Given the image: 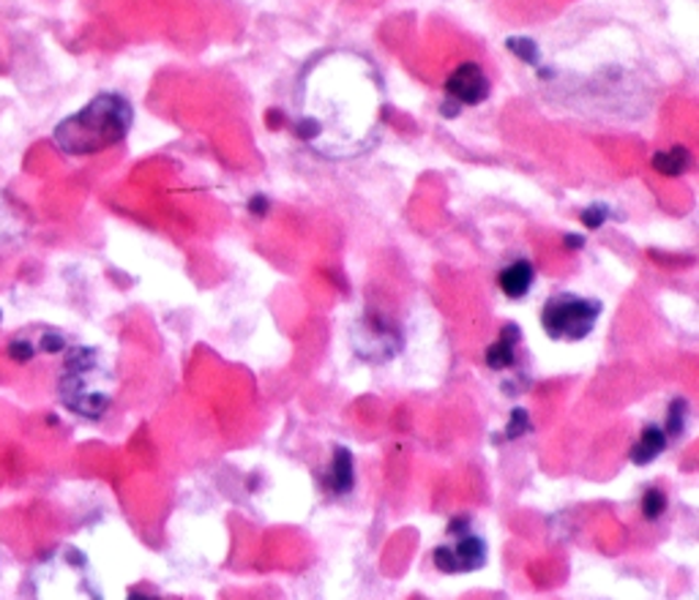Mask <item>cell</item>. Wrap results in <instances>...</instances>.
<instances>
[{
    "mask_svg": "<svg viewBox=\"0 0 699 600\" xmlns=\"http://www.w3.org/2000/svg\"><path fill=\"white\" fill-rule=\"evenodd\" d=\"M383 80L369 58L326 49L306 66L295 91V137L326 159H356L377 143Z\"/></svg>",
    "mask_w": 699,
    "mask_h": 600,
    "instance_id": "cell-1",
    "label": "cell"
},
{
    "mask_svg": "<svg viewBox=\"0 0 699 600\" xmlns=\"http://www.w3.org/2000/svg\"><path fill=\"white\" fill-rule=\"evenodd\" d=\"M132 101L123 99L121 93H99L82 110L64 117L53 128V143L60 154L71 156V159L97 156L123 143L126 134L132 132Z\"/></svg>",
    "mask_w": 699,
    "mask_h": 600,
    "instance_id": "cell-2",
    "label": "cell"
},
{
    "mask_svg": "<svg viewBox=\"0 0 699 600\" xmlns=\"http://www.w3.org/2000/svg\"><path fill=\"white\" fill-rule=\"evenodd\" d=\"M110 374L102 352L93 347H75L69 350L60 374L58 394L64 407L80 418L99 420L110 409L113 394H110Z\"/></svg>",
    "mask_w": 699,
    "mask_h": 600,
    "instance_id": "cell-3",
    "label": "cell"
},
{
    "mask_svg": "<svg viewBox=\"0 0 699 600\" xmlns=\"http://www.w3.org/2000/svg\"><path fill=\"white\" fill-rule=\"evenodd\" d=\"M601 312V301L561 293L541 308V328L555 341H583L593 333Z\"/></svg>",
    "mask_w": 699,
    "mask_h": 600,
    "instance_id": "cell-4",
    "label": "cell"
},
{
    "mask_svg": "<svg viewBox=\"0 0 699 600\" xmlns=\"http://www.w3.org/2000/svg\"><path fill=\"white\" fill-rule=\"evenodd\" d=\"M352 350H356L361 361H391L402 350V336L385 317L367 314V317L352 325Z\"/></svg>",
    "mask_w": 699,
    "mask_h": 600,
    "instance_id": "cell-5",
    "label": "cell"
},
{
    "mask_svg": "<svg viewBox=\"0 0 699 600\" xmlns=\"http://www.w3.org/2000/svg\"><path fill=\"white\" fill-rule=\"evenodd\" d=\"M492 82L478 64H462L446 80V99L460 106H475L489 99Z\"/></svg>",
    "mask_w": 699,
    "mask_h": 600,
    "instance_id": "cell-6",
    "label": "cell"
},
{
    "mask_svg": "<svg viewBox=\"0 0 699 600\" xmlns=\"http://www.w3.org/2000/svg\"><path fill=\"white\" fill-rule=\"evenodd\" d=\"M519 339H522V333H519V325H514V322L503 325L500 336H497V339L492 341V344L486 347V352H484L486 366H489L492 372H506V369H511L514 363H517Z\"/></svg>",
    "mask_w": 699,
    "mask_h": 600,
    "instance_id": "cell-7",
    "label": "cell"
},
{
    "mask_svg": "<svg viewBox=\"0 0 699 600\" xmlns=\"http://www.w3.org/2000/svg\"><path fill=\"white\" fill-rule=\"evenodd\" d=\"M533 282L535 268L530 260H514L511 265H506L497 273V287H500V293L511 301L525 298V295L530 293V287H533Z\"/></svg>",
    "mask_w": 699,
    "mask_h": 600,
    "instance_id": "cell-8",
    "label": "cell"
},
{
    "mask_svg": "<svg viewBox=\"0 0 699 600\" xmlns=\"http://www.w3.org/2000/svg\"><path fill=\"white\" fill-rule=\"evenodd\" d=\"M356 486V473H352V453L350 448L334 445V462L331 473L326 475V491L334 497L350 495Z\"/></svg>",
    "mask_w": 699,
    "mask_h": 600,
    "instance_id": "cell-9",
    "label": "cell"
},
{
    "mask_svg": "<svg viewBox=\"0 0 699 600\" xmlns=\"http://www.w3.org/2000/svg\"><path fill=\"white\" fill-rule=\"evenodd\" d=\"M667 445H669V437L664 434L662 426L647 423L645 429H642L640 440H636L634 448H631V462H634L636 467H647V464L656 462V459L667 451Z\"/></svg>",
    "mask_w": 699,
    "mask_h": 600,
    "instance_id": "cell-10",
    "label": "cell"
},
{
    "mask_svg": "<svg viewBox=\"0 0 699 600\" xmlns=\"http://www.w3.org/2000/svg\"><path fill=\"white\" fill-rule=\"evenodd\" d=\"M22 238H25V222H22L20 207L0 194V254L16 249Z\"/></svg>",
    "mask_w": 699,
    "mask_h": 600,
    "instance_id": "cell-11",
    "label": "cell"
},
{
    "mask_svg": "<svg viewBox=\"0 0 699 600\" xmlns=\"http://www.w3.org/2000/svg\"><path fill=\"white\" fill-rule=\"evenodd\" d=\"M456 574H473L486 565V543L478 535H462L460 543L451 548Z\"/></svg>",
    "mask_w": 699,
    "mask_h": 600,
    "instance_id": "cell-12",
    "label": "cell"
},
{
    "mask_svg": "<svg viewBox=\"0 0 699 600\" xmlns=\"http://www.w3.org/2000/svg\"><path fill=\"white\" fill-rule=\"evenodd\" d=\"M691 165V154L684 148V145H673L669 150H662V154H653V170L662 172L664 178H678L689 170Z\"/></svg>",
    "mask_w": 699,
    "mask_h": 600,
    "instance_id": "cell-13",
    "label": "cell"
},
{
    "mask_svg": "<svg viewBox=\"0 0 699 600\" xmlns=\"http://www.w3.org/2000/svg\"><path fill=\"white\" fill-rule=\"evenodd\" d=\"M506 47L511 49V55H517L525 66H539L541 64V49L539 44L530 36H508Z\"/></svg>",
    "mask_w": 699,
    "mask_h": 600,
    "instance_id": "cell-14",
    "label": "cell"
},
{
    "mask_svg": "<svg viewBox=\"0 0 699 600\" xmlns=\"http://www.w3.org/2000/svg\"><path fill=\"white\" fill-rule=\"evenodd\" d=\"M686 418H689V401L686 399H673L669 401V409H667V431L664 434L667 437H684L686 431Z\"/></svg>",
    "mask_w": 699,
    "mask_h": 600,
    "instance_id": "cell-15",
    "label": "cell"
},
{
    "mask_svg": "<svg viewBox=\"0 0 699 600\" xmlns=\"http://www.w3.org/2000/svg\"><path fill=\"white\" fill-rule=\"evenodd\" d=\"M640 508H642V516H645L647 521L662 519L664 510H667V495H664L662 489H656V486H651V489H647L645 495H642Z\"/></svg>",
    "mask_w": 699,
    "mask_h": 600,
    "instance_id": "cell-16",
    "label": "cell"
},
{
    "mask_svg": "<svg viewBox=\"0 0 699 600\" xmlns=\"http://www.w3.org/2000/svg\"><path fill=\"white\" fill-rule=\"evenodd\" d=\"M533 431V423H530V412L525 407H514L511 415H508L506 423V440H519V437L530 434Z\"/></svg>",
    "mask_w": 699,
    "mask_h": 600,
    "instance_id": "cell-17",
    "label": "cell"
},
{
    "mask_svg": "<svg viewBox=\"0 0 699 600\" xmlns=\"http://www.w3.org/2000/svg\"><path fill=\"white\" fill-rule=\"evenodd\" d=\"M9 355L14 358V361H20V363H27V361H33V358L38 355V344L33 339H27V336H16L14 341H11L9 344Z\"/></svg>",
    "mask_w": 699,
    "mask_h": 600,
    "instance_id": "cell-18",
    "label": "cell"
},
{
    "mask_svg": "<svg viewBox=\"0 0 699 600\" xmlns=\"http://www.w3.org/2000/svg\"><path fill=\"white\" fill-rule=\"evenodd\" d=\"M609 213H612L609 211V205H604V202H593L590 207H585L583 216H579V222H583L587 229H598L601 224H607Z\"/></svg>",
    "mask_w": 699,
    "mask_h": 600,
    "instance_id": "cell-19",
    "label": "cell"
},
{
    "mask_svg": "<svg viewBox=\"0 0 699 600\" xmlns=\"http://www.w3.org/2000/svg\"><path fill=\"white\" fill-rule=\"evenodd\" d=\"M435 565H438L440 574H456L454 570V557H451V548L449 546H438L432 554Z\"/></svg>",
    "mask_w": 699,
    "mask_h": 600,
    "instance_id": "cell-20",
    "label": "cell"
},
{
    "mask_svg": "<svg viewBox=\"0 0 699 600\" xmlns=\"http://www.w3.org/2000/svg\"><path fill=\"white\" fill-rule=\"evenodd\" d=\"M268 207H271V202H268V197H262V194L249 200V213H255V216H266Z\"/></svg>",
    "mask_w": 699,
    "mask_h": 600,
    "instance_id": "cell-21",
    "label": "cell"
},
{
    "mask_svg": "<svg viewBox=\"0 0 699 600\" xmlns=\"http://www.w3.org/2000/svg\"><path fill=\"white\" fill-rule=\"evenodd\" d=\"M440 112H443V117H456L462 112V106L456 104V101L443 99V104H440Z\"/></svg>",
    "mask_w": 699,
    "mask_h": 600,
    "instance_id": "cell-22",
    "label": "cell"
},
{
    "mask_svg": "<svg viewBox=\"0 0 699 600\" xmlns=\"http://www.w3.org/2000/svg\"><path fill=\"white\" fill-rule=\"evenodd\" d=\"M563 244H566V249H583L585 238L583 235H566V238H563Z\"/></svg>",
    "mask_w": 699,
    "mask_h": 600,
    "instance_id": "cell-23",
    "label": "cell"
}]
</instances>
